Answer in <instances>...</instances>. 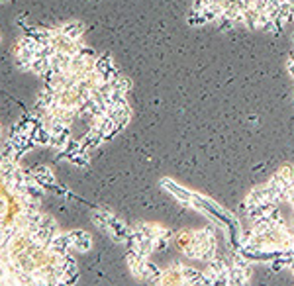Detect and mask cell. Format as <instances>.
I'll list each match as a JSON object with an SVG mask.
<instances>
[{
    "label": "cell",
    "mask_w": 294,
    "mask_h": 286,
    "mask_svg": "<svg viewBox=\"0 0 294 286\" xmlns=\"http://www.w3.org/2000/svg\"><path fill=\"white\" fill-rule=\"evenodd\" d=\"M69 235H71V241H73V249H77L81 253H85V251L91 249L92 239H91V235L87 232L77 230V232H69Z\"/></svg>",
    "instance_id": "obj_1"
},
{
    "label": "cell",
    "mask_w": 294,
    "mask_h": 286,
    "mask_svg": "<svg viewBox=\"0 0 294 286\" xmlns=\"http://www.w3.org/2000/svg\"><path fill=\"white\" fill-rule=\"evenodd\" d=\"M32 175H34V179H36V182H39L41 186H55V177H53V173H51V169L49 167H43V165H37L34 171H32Z\"/></svg>",
    "instance_id": "obj_2"
},
{
    "label": "cell",
    "mask_w": 294,
    "mask_h": 286,
    "mask_svg": "<svg viewBox=\"0 0 294 286\" xmlns=\"http://www.w3.org/2000/svg\"><path fill=\"white\" fill-rule=\"evenodd\" d=\"M61 34L67 36L69 39L79 41V39H83L85 30H83V24H81V22H67V24L61 26Z\"/></svg>",
    "instance_id": "obj_3"
},
{
    "label": "cell",
    "mask_w": 294,
    "mask_h": 286,
    "mask_svg": "<svg viewBox=\"0 0 294 286\" xmlns=\"http://www.w3.org/2000/svg\"><path fill=\"white\" fill-rule=\"evenodd\" d=\"M32 141L36 143V145H47L49 147V141H51V131L47 129V125L39 124L32 133H30Z\"/></svg>",
    "instance_id": "obj_4"
},
{
    "label": "cell",
    "mask_w": 294,
    "mask_h": 286,
    "mask_svg": "<svg viewBox=\"0 0 294 286\" xmlns=\"http://www.w3.org/2000/svg\"><path fill=\"white\" fill-rule=\"evenodd\" d=\"M39 226L45 228V230H49V232H53V233L59 232V226H57V222H55L51 216H41V224H39Z\"/></svg>",
    "instance_id": "obj_5"
}]
</instances>
